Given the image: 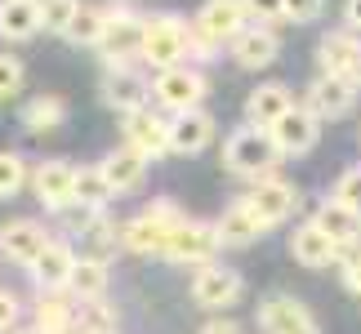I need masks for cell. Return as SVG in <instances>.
Segmentation results:
<instances>
[{
	"label": "cell",
	"mask_w": 361,
	"mask_h": 334,
	"mask_svg": "<svg viewBox=\"0 0 361 334\" xmlns=\"http://www.w3.org/2000/svg\"><path fill=\"white\" fill-rule=\"evenodd\" d=\"M183 218L188 214L170 197L152 201L147 210H138L134 218L121 223V249H130V254H165V245H170V236Z\"/></svg>",
	"instance_id": "obj_1"
},
{
	"label": "cell",
	"mask_w": 361,
	"mask_h": 334,
	"mask_svg": "<svg viewBox=\"0 0 361 334\" xmlns=\"http://www.w3.org/2000/svg\"><path fill=\"white\" fill-rule=\"evenodd\" d=\"M276 161H281V151H276L272 134L259 130V125H241V130H232L224 138V165L237 178H250V183L272 178L276 174Z\"/></svg>",
	"instance_id": "obj_2"
},
{
	"label": "cell",
	"mask_w": 361,
	"mask_h": 334,
	"mask_svg": "<svg viewBox=\"0 0 361 334\" xmlns=\"http://www.w3.org/2000/svg\"><path fill=\"white\" fill-rule=\"evenodd\" d=\"M107 36H103V67H121L143 58V36H147V13H138L130 0H107Z\"/></svg>",
	"instance_id": "obj_3"
},
{
	"label": "cell",
	"mask_w": 361,
	"mask_h": 334,
	"mask_svg": "<svg viewBox=\"0 0 361 334\" xmlns=\"http://www.w3.org/2000/svg\"><path fill=\"white\" fill-rule=\"evenodd\" d=\"M188 36L192 27L178 13H147V36H143V63L152 72H170L188 63Z\"/></svg>",
	"instance_id": "obj_4"
},
{
	"label": "cell",
	"mask_w": 361,
	"mask_h": 334,
	"mask_svg": "<svg viewBox=\"0 0 361 334\" xmlns=\"http://www.w3.org/2000/svg\"><path fill=\"white\" fill-rule=\"evenodd\" d=\"M205 94H210V80H205V72L197 63H183V67H170V72L152 76V103L165 116H183V111L201 107Z\"/></svg>",
	"instance_id": "obj_5"
},
{
	"label": "cell",
	"mask_w": 361,
	"mask_h": 334,
	"mask_svg": "<svg viewBox=\"0 0 361 334\" xmlns=\"http://www.w3.org/2000/svg\"><path fill=\"white\" fill-rule=\"evenodd\" d=\"M245 27H250L245 0H205V5L192 13V36H201L205 45H214V49L232 45Z\"/></svg>",
	"instance_id": "obj_6"
},
{
	"label": "cell",
	"mask_w": 361,
	"mask_h": 334,
	"mask_svg": "<svg viewBox=\"0 0 361 334\" xmlns=\"http://www.w3.org/2000/svg\"><path fill=\"white\" fill-rule=\"evenodd\" d=\"M224 249V241H219L214 223L205 218H183L170 236V245H165V259L178 263V268H205V263H214V254Z\"/></svg>",
	"instance_id": "obj_7"
},
{
	"label": "cell",
	"mask_w": 361,
	"mask_h": 334,
	"mask_svg": "<svg viewBox=\"0 0 361 334\" xmlns=\"http://www.w3.org/2000/svg\"><path fill=\"white\" fill-rule=\"evenodd\" d=\"M192 303L197 308H210L224 316V308H232L241 295H245V281L237 268H228V263H205V268L192 272Z\"/></svg>",
	"instance_id": "obj_8"
},
{
	"label": "cell",
	"mask_w": 361,
	"mask_h": 334,
	"mask_svg": "<svg viewBox=\"0 0 361 334\" xmlns=\"http://www.w3.org/2000/svg\"><path fill=\"white\" fill-rule=\"evenodd\" d=\"M99 94H103V103L112 111H121V116H130V111H138V107H152V80L138 72L134 63L103 67Z\"/></svg>",
	"instance_id": "obj_9"
},
{
	"label": "cell",
	"mask_w": 361,
	"mask_h": 334,
	"mask_svg": "<svg viewBox=\"0 0 361 334\" xmlns=\"http://www.w3.org/2000/svg\"><path fill=\"white\" fill-rule=\"evenodd\" d=\"M241 201L255 210V218L263 223V228H276V223H286L290 214L299 210V192H295V183H286L281 174L250 183V192H245Z\"/></svg>",
	"instance_id": "obj_10"
},
{
	"label": "cell",
	"mask_w": 361,
	"mask_h": 334,
	"mask_svg": "<svg viewBox=\"0 0 361 334\" xmlns=\"http://www.w3.org/2000/svg\"><path fill=\"white\" fill-rule=\"evenodd\" d=\"M32 192L49 214H63L67 205H76V165L59 156L32 165Z\"/></svg>",
	"instance_id": "obj_11"
},
{
	"label": "cell",
	"mask_w": 361,
	"mask_h": 334,
	"mask_svg": "<svg viewBox=\"0 0 361 334\" xmlns=\"http://www.w3.org/2000/svg\"><path fill=\"white\" fill-rule=\"evenodd\" d=\"M303 107H308L317 120H343V116L357 107V85H353L348 76H326V72H317L312 85L303 89Z\"/></svg>",
	"instance_id": "obj_12"
},
{
	"label": "cell",
	"mask_w": 361,
	"mask_h": 334,
	"mask_svg": "<svg viewBox=\"0 0 361 334\" xmlns=\"http://www.w3.org/2000/svg\"><path fill=\"white\" fill-rule=\"evenodd\" d=\"M54 236L45 232V223L40 218H9L0 223V254H5L9 263H18V268L32 272V263L49 249Z\"/></svg>",
	"instance_id": "obj_13"
},
{
	"label": "cell",
	"mask_w": 361,
	"mask_h": 334,
	"mask_svg": "<svg viewBox=\"0 0 361 334\" xmlns=\"http://www.w3.org/2000/svg\"><path fill=\"white\" fill-rule=\"evenodd\" d=\"M121 134H125V143H130L134 151H143L147 161H157V156L170 151V116H165L161 107L130 111V116L121 120Z\"/></svg>",
	"instance_id": "obj_14"
},
{
	"label": "cell",
	"mask_w": 361,
	"mask_h": 334,
	"mask_svg": "<svg viewBox=\"0 0 361 334\" xmlns=\"http://www.w3.org/2000/svg\"><path fill=\"white\" fill-rule=\"evenodd\" d=\"M259 330L263 334H322V326L312 321V312L290 295H272L259 303Z\"/></svg>",
	"instance_id": "obj_15"
},
{
	"label": "cell",
	"mask_w": 361,
	"mask_h": 334,
	"mask_svg": "<svg viewBox=\"0 0 361 334\" xmlns=\"http://www.w3.org/2000/svg\"><path fill=\"white\" fill-rule=\"evenodd\" d=\"M295 89L286 80H263L245 94V125H259V130H272L286 111H295Z\"/></svg>",
	"instance_id": "obj_16"
},
{
	"label": "cell",
	"mask_w": 361,
	"mask_h": 334,
	"mask_svg": "<svg viewBox=\"0 0 361 334\" xmlns=\"http://www.w3.org/2000/svg\"><path fill=\"white\" fill-rule=\"evenodd\" d=\"M268 134H272V143H276L281 156H303V151H312L317 138H322V120H317L312 111L299 103L295 111H286V116L276 120Z\"/></svg>",
	"instance_id": "obj_17"
},
{
	"label": "cell",
	"mask_w": 361,
	"mask_h": 334,
	"mask_svg": "<svg viewBox=\"0 0 361 334\" xmlns=\"http://www.w3.org/2000/svg\"><path fill=\"white\" fill-rule=\"evenodd\" d=\"M361 58V32L353 27H330V32L317 40V67L326 76H348L353 80V67Z\"/></svg>",
	"instance_id": "obj_18"
},
{
	"label": "cell",
	"mask_w": 361,
	"mask_h": 334,
	"mask_svg": "<svg viewBox=\"0 0 361 334\" xmlns=\"http://www.w3.org/2000/svg\"><path fill=\"white\" fill-rule=\"evenodd\" d=\"M228 49H232V63H237V67H245V72H263V67H272L276 54H281V36H276L272 27L250 23Z\"/></svg>",
	"instance_id": "obj_19"
},
{
	"label": "cell",
	"mask_w": 361,
	"mask_h": 334,
	"mask_svg": "<svg viewBox=\"0 0 361 334\" xmlns=\"http://www.w3.org/2000/svg\"><path fill=\"white\" fill-rule=\"evenodd\" d=\"M214 130H219V120L205 107H192V111H183V116H170V151H178V156H197V151H205L214 143Z\"/></svg>",
	"instance_id": "obj_20"
},
{
	"label": "cell",
	"mask_w": 361,
	"mask_h": 334,
	"mask_svg": "<svg viewBox=\"0 0 361 334\" xmlns=\"http://www.w3.org/2000/svg\"><path fill=\"white\" fill-rule=\"evenodd\" d=\"M99 170H103L107 183H112L116 197H125V192H138V187H143V178H147V156H143V151H134L130 143H121V147H112V151L99 161Z\"/></svg>",
	"instance_id": "obj_21"
},
{
	"label": "cell",
	"mask_w": 361,
	"mask_h": 334,
	"mask_svg": "<svg viewBox=\"0 0 361 334\" xmlns=\"http://www.w3.org/2000/svg\"><path fill=\"white\" fill-rule=\"evenodd\" d=\"M80 254L67 241H49V249L32 263V281L36 290H67L72 285V272H76Z\"/></svg>",
	"instance_id": "obj_22"
},
{
	"label": "cell",
	"mask_w": 361,
	"mask_h": 334,
	"mask_svg": "<svg viewBox=\"0 0 361 334\" xmlns=\"http://www.w3.org/2000/svg\"><path fill=\"white\" fill-rule=\"evenodd\" d=\"M40 334H76V299L67 290H36V321Z\"/></svg>",
	"instance_id": "obj_23"
},
{
	"label": "cell",
	"mask_w": 361,
	"mask_h": 334,
	"mask_svg": "<svg viewBox=\"0 0 361 334\" xmlns=\"http://www.w3.org/2000/svg\"><path fill=\"white\" fill-rule=\"evenodd\" d=\"M290 254H295V263H303V268H330V263H339V245L308 218L290 232Z\"/></svg>",
	"instance_id": "obj_24"
},
{
	"label": "cell",
	"mask_w": 361,
	"mask_h": 334,
	"mask_svg": "<svg viewBox=\"0 0 361 334\" xmlns=\"http://www.w3.org/2000/svg\"><path fill=\"white\" fill-rule=\"evenodd\" d=\"M214 232H219V241H224V245L241 249V245H255V241H259V236L268 232V228H263V223L255 218V210H250L245 201H232L228 210L214 218Z\"/></svg>",
	"instance_id": "obj_25"
},
{
	"label": "cell",
	"mask_w": 361,
	"mask_h": 334,
	"mask_svg": "<svg viewBox=\"0 0 361 334\" xmlns=\"http://www.w3.org/2000/svg\"><path fill=\"white\" fill-rule=\"evenodd\" d=\"M312 223H317V228H322L339 249H343V245H353V241H361V210H353V205H339V201H330V197H326L322 205H317Z\"/></svg>",
	"instance_id": "obj_26"
},
{
	"label": "cell",
	"mask_w": 361,
	"mask_h": 334,
	"mask_svg": "<svg viewBox=\"0 0 361 334\" xmlns=\"http://www.w3.org/2000/svg\"><path fill=\"white\" fill-rule=\"evenodd\" d=\"M40 32V0H0V40L18 45Z\"/></svg>",
	"instance_id": "obj_27"
},
{
	"label": "cell",
	"mask_w": 361,
	"mask_h": 334,
	"mask_svg": "<svg viewBox=\"0 0 361 334\" xmlns=\"http://www.w3.org/2000/svg\"><path fill=\"white\" fill-rule=\"evenodd\" d=\"M63 120H67V103L59 94H36L18 111V125L27 134H54V130H63Z\"/></svg>",
	"instance_id": "obj_28"
},
{
	"label": "cell",
	"mask_w": 361,
	"mask_h": 334,
	"mask_svg": "<svg viewBox=\"0 0 361 334\" xmlns=\"http://www.w3.org/2000/svg\"><path fill=\"white\" fill-rule=\"evenodd\" d=\"M107 263H94V259H80L76 272H72V285H67V295L76 303H90V299H107Z\"/></svg>",
	"instance_id": "obj_29"
},
{
	"label": "cell",
	"mask_w": 361,
	"mask_h": 334,
	"mask_svg": "<svg viewBox=\"0 0 361 334\" xmlns=\"http://www.w3.org/2000/svg\"><path fill=\"white\" fill-rule=\"evenodd\" d=\"M112 197H116V192H112V183L103 178L99 165H76V205H90V210L103 214Z\"/></svg>",
	"instance_id": "obj_30"
},
{
	"label": "cell",
	"mask_w": 361,
	"mask_h": 334,
	"mask_svg": "<svg viewBox=\"0 0 361 334\" xmlns=\"http://www.w3.org/2000/svg\"><path fill=\"white\" fill-rule=\"evenodd\" d=\"M116 249H121V228H116V223H107V218H99L85 236H80V259L112 263V259H116Z\"/></svg>",
	"instance_id": "obj_31"
},
{
	"label": "cell",
	"mask_w": 361,
	"mask_h": 334,
	"mask_svg": "<svg viewBox=\"0 0 361 334\" xmlns=\"http://www.w3.org/2000/svg\"><path fill=\"white\" fill-rule=\"evenodd\" d=\"M103 36H107V9L103 5H80L67 40H72V45H85V49H99Z\"/></svg>",
	"instance_id": "obj_32"
},
{
	"label": "cell",
	"mask_w": 361,
	"mask_h": 334,
	"mask_svg": "<svg viewBox=\"0 0 361 334\" xmlns=\"http://www.w3.org/2000/svg\"><path fill=\"white\" fill-rule=\"evenodd\" d=\"M76 334H116V308L107 299L76 303Z\"/></svg>",
	"instance_id": "obj_33"
},
{
	"label": "cell",
	"mask_w": 361,
	"mask_h": 334,
	"mask_svg": "<svg viewBox=\"0 0 361 334\" xmlns=\"http://www.w3.org/2000/svg\"><path fill=\"white\" fill-rule=\"evenodd\" d=\"M76 13H80V0H40V32L67 36L72 23H76Z\"/></svg>",
	"instance_id": "obj_34"
},
{
	"label": "cell",
	"mask_w": 361,
	"mask_h": 334,
	"mask_svg": "<svg viewBox=\"0 0 361 334\" xmlns=\"http://www.w3.org/2000/svg\"><path fill=\"white\" fill-rule=\"evenodd\" d=\"M32 183V174H27V161L18 151H0V201L18 197V192Z\"/></svg>",
	"instance_id": "obj_35"
},
{
	"label": "cell",
	"mask_w": 361,
	"mask_h": 334,
	"mask_svg": "<svg viewBox=\"0 0 361 334\" xmlns=\"http://www.w3.org/2000/svg\"><path fill=\"white\" fill-rule=\"evenodd\" d=\"M330 201L361 210V165H353V170H343V174L335 178V192H330Z\"/></svg>",
	"instance_id": "obj_36"
},
{
	"label": "cell",
	"mask_w": 361,
	"mask_h": 334,
	"mask_svg": "<svg viewBox=\"0 0 361 334\" xmlns=\"http://www.w3.org/2000/svg\"><path fill=\"white\" fill-rule=\"evenodd\" d=\"M54 218H59L63 228H67V236H85L103 214H99V210H90V205H67V210H63V214H54Z\"/></svg>",
	"instance_id": "obj_37"
},
{
	"label": "cell",
	"mask_w": 361,
	"mask_h": 334,
	"mask_svg": "<svg viewBox=\"0 0 361 334\" xmlns=\"http://www.w3.org/2000/svg\"><path fill=\"white\" fill-rule=\"evenodd\" d=\"M23 58H13V54H0V99H13V94L23 89Z\"/></svg>",
	"instance_id": "obj_38"
},
{
	"label": "cell",
	"mask_w": 361,
	"mask_h": 334,
	"mask_svg": "<svg viewBox=\"0 0 361 334\" xmlns=\"http://www.w3.org/2000/svg\"><path fill=\"white\" fill-rule=\"evenodd\" d=\"M245 13H250V23L272 27L286 18V0H245Z\"/></svg>",
	"instance_id": "obj_39"
},
{
	"label": "cell",
	"mask_w": 361,
	"mask_h": 334,
	"mask_svg": "<svg viewBox=\"0 0 361 334\" xmlns=\"http://www.w3.org/2000/svg\"><path fill=\"white\" fill-rule=\"evenodd\" d=\"M326 9V0H286V18L290 23H317Z\"/></svg>",
	"instance_id": "obj_40"
},
{
	"label": "cell",
	"mask_w": 361,
	"mask_h": 334,
	"mask_svg": "<svg viewBox=\"0 0 361 334\" xmlns=\"http://www.w3.org/2000/svg\"><path fill=\"white\" fill-rule=\"evenodd\" d=\"M18 330V295L0 285V334H13Z\"/></svg>",
	"instance_id": "obj_41"
},
{
	"label": "cell",
	"mask_w": 361,
	"mask_h": 334,
	"mask_svg": "<svg viewBox=\"0 0 361 334\" xmlns=\"http://www.w3.org/2000/svg\"><path fill=\"white\" fill-rule=\"evenodd\" d=\"M197 334H245V326L237 321V316H210Z\"/></svg>",
	"instance_id": "obj_42"
},
{
	"label": "cell",
	"mask_w": 361,
	"mask_h": 334,
	"mask_svg": "<svg viewBox=\"0 0 361 334\" xmlns=\"http://www.w3.org/2000/svg\"><path fill=\"white\" fill-rule=\"evenodd\" d=\"M343 23H348L353 32H361V0H343Z\"/></svg>",
	"instance_id": "obj_43"
},
{
	"label": "cell",
	"mask_w": 361,
	"mask_h": 334,
	"mask_svg": "<svg viewBox=\"0 0 361 334\" xmlns=\"http://www.w3.org/2000/svg\"><path fill=\"white\" fill-rule=\"evenodd\" d=\"M353 85L361 89V58H357V67H353Z\"/></svg>",
	"instance_id": "obj_44"
},
{
	"label": "cell",
	"mask_w": 361,
	"mask_h": 334,
	"mask_svg": "<svg viewBox=\"0 0 361 334\" xmlns=\"http://www.w3.org/2000/svg\"><path fill=\"white\" fill-rule=\"evenodd\" d=\"M13 334H40V330H36V326H27V330H13Z\"/></svg>",
	"instance_id": "obj_45"
}]
</instances>
